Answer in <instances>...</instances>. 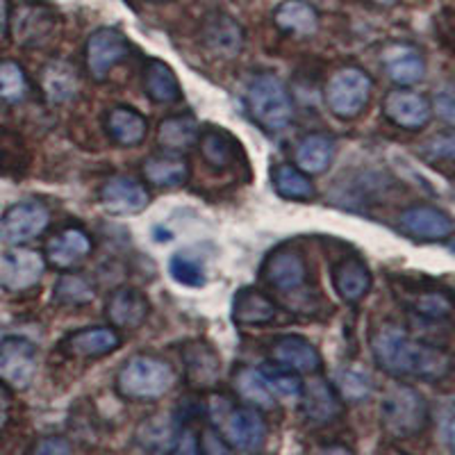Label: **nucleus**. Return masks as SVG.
I'll use <instances>...</instances> for the list:
<instances>
[{
    "label": "nucleus",
    "instance_id": "nucleus-46",
    "mask_svg": "<svg viewBox=\"0 0 455 455\" xmlns=\"http://www.w3.org/2000/svg\"><path fill=\"white\" fill-rule=\"evenodd\" d=\"M428 150L433 157H440V160L451 162L455 157V135L451 132V130H446V132H442V135L433 137L428 144Z\"/></svg>",
    "mask_w": 455,
    "mask_h": 455
},
{
    "label": "nucleus",
    "instance_id": "nucleus-16",
    "mask_svg": "<svg viewBox=\"0 0 455 455\" xmlns=\"http://www.w3.org/2000/svg\"><path fill=\"white\" fill-rule=\"evenodd\" d=\"M201 39L212 55L235 60L243 48V28L226 12H212L201 26Z\"/></svg>",
    "mask_w": 455,
    "mask_h": 455
},
{
    "label": "nucleus",
    "instance_id": "nucleus-37",
    "mask_svg": "<svg viewBox=\"0 0 455 455\" xmlns=\"http://www.w3.org/2000/svg\"><path fill=\"white\" fill-rule=\"evenodd\" d=\"M201 128L192 116H169L157 128V141L169 150H187L198 141Z\"/></svg>",
    "mask_w": 455,
    "mask_h": 455
},
{
    "label": "nucleus",
    "instance_id": "nucleus-25",
    "mask_svg": "<svg viewBox=\"0 0 455 455\" xmlns=\"http://www.w3.org/2000/svg\"><path fill=\"white\" fill-rule=\"evenodd\" d=\"M275 300L255 287H243L233 299V319L237 326H264L278 319Z\"/></svg>",
    "mask_w": 455,
    "mask_h": 455
},
{
    "label": "nucleus",
    "instance_id": "nucleus-49",
    "mask_svg": "<svg viewBox=\"0 0 455 455\" xmlns=\"http://www.w3.org/2000/svg\"><path fill=\"white\" fill-rule=\"evenodd\" d=\"M10 16H12L10 0H0V42H5L7 35H10Z\"/></svg>",
    "mask_w": 455,
    "mask_h": 455
},
{
    "label": "nucleus",
    "instance_id": "nucleus-20",
    "mask_svg": "<svg viewBox=\"0 0 455 455\" xmlns=\"http://www.w3.org/2000/svg\"><path fill=\"white\" fill-rule=\"evenodd\" d=\"M271 360L296 373H316L321 369V353L315 344L299 335L278 337L271 344Z\"/></svg>",
    "mask_w": 455,
    "mask_h": 455
},
{
    "label": "nucleus",
    "instance_id": "nucleus-40",
    "mask_svg": "<svg viewBox=\"0 0 455 455\" xmlns=\"http://www.w3.org/2000/svg\"><path fill=\"white\" fill-rule=\"evenodd\" d=\"M28 89L30 84H28V76L21 64L12 62V60L0 62V103H21L28 96Z\"/></svg>",
    "mask_w": 455,
    "mask_h": 455
},
{
    "label": "nucleus",
    "instance_id": "nucleus-44",
    "mask_svg": "<svg viewBox=\"0 0 455 455\" xmlns=\"http://www.w3.org/2000/svg\"><path fill=\"white\" fill-rule=\"evenodd\" d=\"M32 455H73V446L67 437L48 435V437H42V440L36 442Z\"/></svg>",
    "mask_w": 455,
    "mask_h": 455
},
{
    "label": "nucleus",
    "instance_id": "nucleus-14",
    "mask_svg": "<svg viewBox=\"0 0 455 455\" xmlns=\"http://www.w3.org/2000/svg\"><path fill=\"white\" fill-rule=\"evenodd\" d=\"M398 226L417 242H442L453 235V219L435 205H410L401 212Z\"/></svg>",
    "mask_w": 455,
    "mask_h": 455
},
{
    "label": "nucleus",
    "instance_id": "nucleus-34",
    "mask_svg": "<svg viewBox=\"0 0 455 455\" xmlns=\"http://www.w3.org/2000/svg\"><path fill=\"white\" fill-rule=\"evenodd\" d=\"M235 389L242 394L243 401H249L251 408L274 410L278 405V398L271 392L262 367H242L235 376Z\"/></svg>",
    "mask_w": 455,
    "mask_h": 455
},
{
    "label": "nucleus",
    "instance_id": "nucleus-19",
    "mask_svg": "<svg viewBox=\"0 0 455 455\" xmlns=\"http://www.w3.org/2000/svg\"><path fill=\"white\" fill-rule=\"evenodd\" d=\"M331 280L339 299L347 303L363 300L371 290V271H369L367 262L357 255H348L332 264Z\"/></svg>",
    "mask_w": 455,
    "mask_h": 455
},
{
    "label": "nucleus",
    "instance_id": "nucleus-26",
    "mask_svg": "<svg viewBox=\"0 0 455 455\" xmlns=\"http://www.w3.org/2000/svg\"><path fill=\"white\" fill-rule=\"evenodd\" d=\"M92 253V239L80 228H67L48 242L46 262L55 269H73Z\"/></svg>",
    "mask_w": 455,
    "mask_h": 455
},
{
    "label": "nucleus",
    "instance_id": "nucleus-7",
    "mask_svg": "<svg viewBox=\"0 0 455 455\" xmlns=\"http://www.w3.org/2000/svg\"><path fill=\"white\" fill-rule=\"evenodd\" d=\"M57 14L42 0H23L10 16V32L23 48H44L55 39Z\"/></svg>",
    "mask_w": 455,
    "mask_h": 455
},
{
    "label": "nucleus",
    "instance_id": "nucleus-28",
    "mask_svg": "<svg viewBox=\"0 0 455 455\" xmlns=\"http://www.w3.org/2000/svg\"><path fill=\"white\" fill-rule=\"evenodd\" d=\"M274 23L278 30L296 36H312L319 30V12L307 0H283L274 10Z\"/></svg>",
    "mask_w": 455,
    "mask_h": 455
},
{
    "label": "nucleus",
    "instance_id": "nucleus-51",
    "mask_svg": "<svg viewBox=\"0 0 455 455\" xmlns=\"http://www.w3.org/2000/svg\"><path fill=\"white\" fill-rule=\"evenodd\" d=\"M371 3H376V5H380V7H392V5H396L398 0H371Z\"/></svg>",
    "mask_w": 455,
    "mask_h": 455
},
{
    "label": "nucleus",
    "instance_id": "nucleus-1",
    "mask_svg": "<svg viewBox=\"0 0 455 455\" xmlns=\"http://www.w3.org/2000/svg\"><path fill=\"white\" fill-rule=\"evenodd\" d=\"M371 353L376 364L394 378H417L426 383L451 376V353L410 335L401 326L383 323L371 335Z\"/></svg>",
    "mask_w": 455,
    "mask_h": 455
},
{
    "label": "nucleus",
    "instance_id": "nucleus-33",
    "mask_svg": "<svg viewBox=\"0 0 455 455\" xmlns=\"http://www.w3.org/2000/svg\"><path fill=\"white\" fill-rule=\"evenodd\" d=\"M198 141H201L203 160L212 166V169H230V166L237 162L239 144L235 141V137L230 135V132H226V130L210 125V128H205L201 135H198Z\"/></svg>",
    "mask_w": 455,
    "mask_h": 455
},
{
    "label": "nucleus",
    "instance_id": "nucleus-35",
    "mask_svg": "<svg viewBox=\"0 0 455 455\" xmlns=\"http://www.w3.org/2000/svg\"><path fill=\"white\" fill-rule=\"evenodd\" d=\"M30 148L21 135L12 130H0V176L23 178L30 166Z\"/></svg>",
    "mask_w": 455,
    "mask_h": 455
},
{
    "label": "nucleus",
    "instance_id": "nucleus-4",
    "mask_svg": "<svg viewBox=\"0 0 455 455\" xmlns=\"http://www.w3.org/2000/svg\"><path fill=\"white\" fill-rule=\"evenodd\" d=\"M176 371L166 360L135 355L116 373V392L128 401H157L176 385Z\"/></svg>",
    "mask_w": 455,
    "mask_h": 455
},
{
    "label": "nucleus",
    "instance_id": "nucleus-5",
    "mask_svg": "<svg viewBox=\"0 0 455 455\" xmlns=\"http://www.w3.org/2000/svg\"><path fill=\"white\" fill-rule=\"evenodd\" d=\"M251 119L267 132H280L291 124L294 105L283 80L275 73H258L246 89Z\"/></svg>",
    "mask_w": 455,
    "mask_h": 455
},
{
    "label": "nucleus",
    "instance_id": "nucleus-36",
    "mask_svg": "<svg viewBox=\"0 0 455 455\" xmlns=\"http://www.w3.org/2000/svg\"><path fill=\"white\" fill-rule=\"evenodd\" d=\"M144 178L156 187H180L189 178V164L178 156H153L144 162Z\"/></svg>",
    "mask_w": 455,
    "mask_h": 455
},
{
    "label": "nucleus",
    "instance_id": "nucleus-53",
    "mask_svg": "<svg viewBox=\"0 0 455 455\" xmlns=\"http://www.w3.org/2000/svg\"><path fill=\"white\" fill-rule=\"evenodd\" d=\"M0 341H3V328H0Z\"/></svg>",
    "mask_w": 455,
    "mask_h": 455
},
{
    "label": "nucleus",
    "instance_id": "nucleus-21",
    "mask_svg": "<svg viewBox=\"0 0 455 455\" xmlns=\"http://www.w3.org/2000/svg\"><path fill=\"white\" fill-rule=\"evenodd\" d=\"M39 83L51 105H67L80 93V73L68 60H51L42 68Z\"/></svg>",
    "mask_w": 455,
    "mask_h": 455
},
{
    "label": "nucleus",
    "instance_id": "nucleus-32",
    "mask_svg": "<svg viewBox=\"0 0 455 455\" xmlns=\"http://www.w3.org/2000/svg\"><path fill=\"white\" fill-rule=\"evenodd\" d=\"M144 89L153 103L171 105L182 99V89L173 68L162 60H150L144 71Z\"/></svg>",
    "mask_w": 455,
    "mask_h": 455
},
{
    "label": "nucleus",
    "instance_id": "nucleus-30",
    "mask_svg": "<svg viewBox=\"0 0 455 455\" xmlns=\"http://www.w3.org/2000/svg\"><path fill=\"white\" fill-rule=\"evenodd\" d=\"M405 307L412 315L421 316L426 321H446L453 310V299L451 291L446 290H433V287H412L405 284Z\"/></svg>",
    "mask_w": 455,
    "mask_h": 455
},
{
    "label": "nucleus",
    "instance_id": "nucleus-9",
    "mask_svg": "<svg viewBox=\"0 0 455 455\" xmlns=\"http://www.w3.org/2000/svg\"><path fill=\"white\" fill-rule=\"evenodd\" d=\"M46 271V258L35 249H10L0 255V287L12 294L32 290Z\"/></svg>",
    "mask_w": 455,
    "mask_h": 455
},
{
    "label": "nucleus",
    "instance_id": "nucleus-50",
    "mask_svg": "<svg viewBox=\"0 0 455 455\" xmlns=\"http://www.w3.org/2000/svg\"><path fill=\"white\" fill-rule=\"evenodd\" d=\"M315 455H353V451L344 444H331V446H323L321 451H316Z\"/></svg>",
    "mask_w": 455,
    "mask_h": 455
},
{
    "label": "nucleus",
    "instance_id": "nucleus-11",
    "mask_svg": "<svg viewBox=\"0 0 455 455\" xmlns=\"http://www.w3.org/2000/svg\"><path fill=\"white\" fill-rule=\"evenodd\" d=\"M383 114L389 124L403 130H424L433 116V105L424 93L410 87H396L387 92L383 100Z\"/></svg>",
    "mask_w": 455,
    "mask_h": 455
},
{
    "label": "nucleus",
    "instance_id": "nucleus-2",
    "mask_svg": "<svg viewBox=\"0 0 455 455\" xmlns=\"http://www.w3.org/2000/svg\"><path fill=\"white\" fill-rule=\"evenodd\" d=\"M210 414L219 424V435L226 444L239 455H259L267 444V421L258 408L233 405L228 398L219 396L210 401Z\"/></svg>",
    "mask_w": 455,
    "mask_h": 455
},
{
    "label": "nucleus",
    "instance_id": "nucleus-47",
    "mask_svg": "<svg viewBox=\"0 0 455 455\" xmlns=\"http://www.w3.org/2000/svg\"><path fill=\"white\" fill-rule=\"evenodd\" d=\"M435 112H437V116H440L446 125H453L455 99H453V92H451V87L442 89V92L435 96Z\"/></svg>",
    "mask_w": 455,
    "mask_h": 455
},
{
    "label": "nucleus",
    "instance_id": "nucleus-12",
    "mask_svg": "<svg viewBox=\"0 0 455 455\" xmlns=\"http://www.w3.org/2000/svg\"><path fill=\"white\" fill-rule=\"evenodd\" d=\"M262 275L275 291H283V294L299 291L307 280L306 255L296 246H280L267 258Z\"/></svg>",
    "mask_w": 455,
    "mask_h": 455
},
{
    "label": "nucleus",
    "instance_id": "nucleus-27",
    "mask_svg": "<svg viewBox=\"0 0 455 455\" xmlns=\"http://www.w3.org/2000/svg\"><path fill=\"white\" fill-rule=\"evenodd\" d=\"M180 442V424L173 417H148L137 428V444L148 455H171Z\"/></svg>",
    "mask_w": 455,
    "mask_h": 455
},
{
    "label": "nucleus",
    "instance_id": "nucleus-48",
    "mask_svg": "<svg viewBox=\"0 0 455 455\" xmlns=\"http://www.w3.org/2000/svg\"><path fill=\"white\" fill-rule=\"evenodd\" d=\"M12 417V389L10 385L0 380V430L10 424Z\"/></svg>",
    "mask_w": 455,
    "mask_h": 455
},
{
    "label": "nucleus",
    "instance_id": "nucleus-6",
    "mask_svg": "<svg viewBox=\"0 0 455 455\" xmlns=\"http://www.w3.org/2000/svg\"><path fill=\"white\" fill-rule=\"evenodd\" d=\"M373 80L367 71L357 67H341L326 83V105L337 119L351 121L364 112L371 99Z\"/></svg>",
    "mask_w": 455,
    "mask_h": 455
},
{
    "label": "nucleus",
    "instance_id": "nucleus-13",
    "mask_svg": "<svg viewBox=\"0 0 455 455\" xmlns=\"http://www.w3.org/2000/svg\"><path fill=\"white\" fill-rule=\"evenodd\" d=\"M100 205L105 212L114 217H130V214L144 212L150 203V194L146 185L137 178L130 176H114L100 185L99 189Z\"/></svg>",
    "mask_w": 455,
    "mask_h": 455
},
{
    "label": "nucleus",
    "instance_id": "nucleus-39",
    "mask_svg": "<svg viewBox=\"0 0 455 455\" xmlns=\"http://www.w3.org/2000/svg\"><path fill=\"white\" fill-rule=\"evenodd\" d=\"M52 296L62 306H84L96 296V287L87 274H64L55 283Z\"/></svg>",
    "mask_w": 455,
    "mask_h": 455
},
{
    "label": "nucleus",
    "instance_id": "nucleus-42",
    "mask_svg": "<svg viewBox=\"0 0 455 455\" xmlns=\"http://www.w3.org/2000/svg\"><path fill=\"white\" fill-rule=\"evenodd\" d=\"M337 394L347 401H364L371 394V378L367 371L357 367H347L337 373Z\"/></svg>",
    "mask_w": 455,
    "mask_h": 455
},
{
    "label": "nucleus",
    "instance_id": "nucleus-31",
    "mask_svg": "<svg viewBox=\"0 0 455 455\" xmlns=\"http://www.w3.org/2000/svg\"><path fill=\"white\" fill-rule=\"evenodd\" d=\"M182 355H185V367L189 383L196 385V387H210V385L217 383L221 363H219L217 351H214L207 341H189V344H185V348H182Z\"/></svg>",
    "mask_w": 455,
    "mask_h": 455
},
{
    "label": "nucleus",
    "instance_id": "nucleus-10",
    "mask_svg": "<svg viewBox=\"0 0 455 455\" xmlns=\"http://www.w3.org/2000/svg\"><path fill=\"white\" fill-rule=\"evenodd\" d=\"M36 347L26 337L0 341V380L14 389H26L36 373Z\"/></svg>",
    "mask_w": 455,
    "mask_h": 455
},
{
    "label": "nucleus",
    "instance_id": "nucleus-43",
    "mask_svg": "<svg viewBox=\"0 0 455 455\" xmlns=\"http://www.w3.org/2000/svg\"><path fill=\"white\" fill-rule=\"evenodd\" d=\"M264 378H267V383H269L271 392L274 396L278 398H299L300 396V387H303V380L296 376V371L287 367H280V364H264L262 367Z\"/></svg>",
    "mask_w": 455,
    "mask_h": 455
},
{
    "label": "nucleus",
    "instance_id": "nucleus-29",
    "mask_svg": "<svg viewBox=\"0 0 455 455\" xmlns=\"http://www.w3.org/2000/svg\"><path fill=\"white\" fill-rule=\"evenodd\" d=\"M105 128H108L109 137L119 146L125 148H132V146H140L146 140V132H148V121L141 112H137L135 108H128V105H116L108 112V121H105Z\"/></svg>",
    "mask_w": 455,
    "mask_h": 455
},
{
    "label": "nucleus",
    "instance_id": "nucleus-18",
    "mask_svg": "<svg viewBox=\"0 0 455 455\" xmlns=\"http://www.w3.org/2000/svg\"><path fill=\"white\" fill-rule=\"evenodd\" d=\"M150 312L148 296L137 287H119L108 296L105 316L114 328L121 331H137L144 326Z\"/></svg>",
    "mask_w": 455,
    "mask_h": 455
},
{
    "label": "nucleus",
    "instance_id": "nucleus-41",
    "mask_svg": "<svg viewBox=\"0 0 455 455\" xmlns=\"http://www.w3.org/2000/svg\"><path fill=\"white\" fill-rule=\"evenodd\" d=\"M169 271L173 280L185 284V287H203L207 280L203 259L196 253H189V251L173 253V258L169 259Z\"/></svg>",
    "mask_w": 455,
    "mask_h": 455
},
{
    "label": "nucleus",
    "instance_id": "nucleus-3",
    "mask_svg": "<svg viewBox=\"0 0 455 455\" xmlns=\"http://www.w3.org/2000/svg\"><path fill=\"white\" fill-rule=\"evenodd\" d=\"M430 421L428 401L410 385H392L380 401V426L392 440H412Z\"/></svg>",
    "mask_w": 455,
    "mask_h": 455
},
{
    "label": "nucleus",
    "instance_id": "nucleus-24",
    "mask_svg": "<svg viewBox=\"0 0 455 455\" xmlns=\"http://www.w3.org/2000/svg\"><path fill=\"white\" fill-rule=\"evenodd\" d=\"M121 347V335L109 326L80 328L64 339V348L68 355L76 357H103Z\"/></svg>",
    "mask_w": 455,
    "mask_h": 455
},
{
    "label": "nucleus",
    "instance_id": "nucleus-8",
    "mask_svg": "<svg viewBox=\"0 0 455 455\" xmlns=\"http://www.w3.org/2000/svg\"><path fill=\"white\" fill-rule=\"evenodd\" d=\"M51 223V212L42 201L28 198L19 201L0 219V239L12 246H21V243L32 242L44 233Z\"/></svg>",
    "mask_w": 455,
    "mask_h": 455
},
{
    "label": "nucleus",
    "instance_id": "nucleus-38",
    "mask_svg": "<svg viewBox=\"0 0 455 455\" xmlns=\"http://www.w3.org/2000/svg\"><path fill=\"white\" fill-rule=\"evenodd\" d=\"M271 182H274L278 196L290 198V201H307L315 194V185L310 178L294 164H278L271 171Z\"/></svg>",
    "mask_w": 455,
    "mask_h": 455
},
{
    "label": "nucleus",
    "instance_id": "nucleus-45",
    "mask_svg": "<svg viewBox=\"0 0 455 455\" xmlns=\"http://www.w3.org/2000/svg\"><path fill=\"white\" fill-rule=\"evenodd\" d=\"M201 451L203 455H233V449L226 444L217 428H205L201 433Z\"/></svg>",
    "mask_w": 455,
    "mask_h": 455
},
{
    "label": "nucleus",
    "instance_id": "nucleus-15",
    "mask_svg": "<svg viewBox=\"0 0 455 455\" xmlns=\"http://www.w3.org/2000/svg\"><path fill=\"white\" fill-rule=\"evenodd\" d=\"M130 42L124 32L100 28L87 39V68L96 80H105L116 64L128 57Z\"/></svg>",
    "mask_w": 455,
    "mask_h": 455
},
{
    "label": "nucleus",
    "instance_id": "nucleus-22",
    "mask_svg": "<svg viewBox=\"0 0 455 455\" xmlns=\"http://www.w3.org/2000/svg\"><path fill=\"white\" fill-rule=\"evenodd\" d=\"M383 67L389 80L401 87L417 84L426 76L424 55L410 44H389L383 51Z\"/></svg>",
    "mask_w": 455,
    "mask_h": 455
},
{
    "label": "nucleus",
    "instance_id": "nucleus-23",
    "mask_svg": "<svg viewBox=\"0 0 455 455\" xmlns=\"http://www.w3.org/2000/svg\"><path fill=\"white\" fill-rule=\"evenodd\" d=\"M337 146L335 140L326 132H310L296 144L294 148V166L306 176H319L326 173L335 160Z\"/></svg>",
    "mask_w": 455,
    "mask_h": 455
},
{
    "label": "nucleus",
    "instance_id": "nucleus-52",
    "mask_svg": "<svg viewBox=\"0 0 455 455\" xmlns=\"http://www.w3.org/2000/svg\"><path fill=\"white\" fill-rule=\"evenodd\" d=\"M148 3H169V0H148Z\"/></svg>",
    "mask_w": 455,
    "mask_h": 455
},
{
    "label": "nucleus",
    "instance_id": "nucleus-17",
    "mask_svg": "<svg viewBox=\"0 0 455 455\" xmlns=\"http://www.w3.org/2000/svg\"><path fill=\"white\" fill-rule=\"evenodd\" d=\"M300 408H303L307 421L316 426H326L339 419L344 405H341L337 389L328 383L326 378L312 376L300 387Z\"/></svg>",
    "mask_w": 455,
    "mask_h": 455
}]
</instances>
